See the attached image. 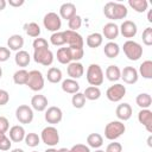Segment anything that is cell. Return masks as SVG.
I'll return each instance as SVG.
<instances>
[{
    "label": "cell",
    "instance_id": "cell-1",
    "mask_svg": "<svg viewBox=\"0 0 152 152\" xmlns=\"http://www.w3.org/2000/svg\"><path fill=\"white\" fill-rule=\"evenodd\" d=\"M103 14L112 20H120L125 19L128 14L127 7L121 2H113L109 1L103 6Z\"/></svg>",
    "mask_w": 152,
    "mask_h": 152
},
{
    "label": "cell",
    "instance_id": "cell-2",
    "mask_svg": "<svg viewBox=\"0 0 152 152\" xmlns=\"http://www.w3.org/2000/svg\"><path fill=\"white\" fill-rule=\"evenodd\" d=\"M126 131L125 124L120 120H114L110 121L104 127V137L108 140H115L119 137H121Z\"/></svg>",
    "mask_w": 152,
    "mask_h": 152
},
{
    "label": "cell",
    "instance_id": "cell-3",
    "mask_svg": "<svg viewBox=\"0 0 152 152\" xmlns=\"http://www.w3.org/2000/svg\"><path fill=\"white\" fill-rule=\"evenodd\" d=\"M122 50H124L125 56L129 61H138L142 56V46L138 42H134L131 39L124 43Z\"/></svg>",
    "mask_w": 152,
    "mask_h": 152
},
{
    "label": "cell",
    "instance_id": "cell-4",
    "mask_svg": "<svg viewBox=\"0 0 152 152\" xmlns=\"http://www.w3.org/2000/svg\"><path fill=\"white\" fill-rule=\"evenodd\" d=\"M87 81L90 86L97 87L103 83V71L99 64H90L87 69Z\"/></svg>",
    "mask_w": 152,
    "mask_h": 152
},
{
    "label": "cell",
    "instance_id": "cell-5",
    "mask_svg": "<svg viewBox=\"0 0 152 152\" xmlns=\"http://www.w3.org/2000/svg\"><path fill=\"white\" fill-rule=\"evenodd\" d=\"M40 140L50 147H53L55 145H57L59 142V133L57 128L53 126H46L45 128H43L40 133Z\"/></svg>",
    "mask_w": 152,
    "mask_h": 152
},
{
    "label": "cell",
    "instance_id": "cell-6",
    "mask_svg": "<svg viewBox=\"0 0 152 152\" xmlns=\"http://www.w3.org/2000/svg\"><path fill=\"white\" fill-rule=\"evenodd\" d=\"M33 59L38 64L49 66L53 62V53L49 48L37 49V50H33Z\"/></svg>",
    "mask_w": 152,
    "mask_h": 152
},
{
    "label": "cell",
    "instance_id": "cell-7",
    "mask_svg": "<svg viewBox=\"0 0 152 152\" xmlns=\"http://www.w3.org/2000/svg\"><path fill=\"white\" fill-rule=\"evenodd\" d=\"M26 86L33 91H40L44 88V76L39 70H31L28 72Z\"/></svg>",
    "mask_w": 152,
    "mask_h": 152
},
{
    "label": "cell",
    "instance_id": "cell-8",
    "mask_svg": "<svg viewBox=\"0 0 152 152\" xmlns=\"http://www.w3.org/2000/svg\"><path fill=\"white\" fill-rule=\"evenodd\" d=\"M43 24H44V27L48 31H51V32L55 33V32H58L59 28L62 27V19L57 13L49 12L44 15Z\"/></svg>",
    "mask_w": 152,
    "mask_h": 152
},
{
    "label": "cell",
    "instance_id": "cell-9",
    "mask_svg": "<svg viewBox=\"0 0 152 152\" xmlns=\"http://www.w3.org/2000/svg\"><path fill=\"white\" fill-rule=\"evenodd\" d=\"M126 95V87L121 83H115L113 86H110L107 91H106V96L109 101L112 102H119L122 100V97Z\"/></svg>",
    "mask_w": 152,
    "mask_h": 152
},
{
    "label": "cell",
    "instance_id": "cell-10",
    "mask_svg": "<svg viewBox=\"0 0 152 152\" xmlns=\"http://www.w3.org/2000/svg\"><path fill=\"white\" fill-rule=\"evenodd\" d=\"M33 116V109L27 104H20L15 109V118L20 124H31Z\"/></svg>",
    "mask_w": 152,
    "mask_h": 152
},
{
    "label": "cell",
    "instance_id": "cell-11",
    "mask_svg": "<svg viewBox=\"0 0 152 152\" xmlns=\"http://www.w3.org/2000/svg\"><path fill=\"white\" fill-rule=\"evenodd\" d=\"M63 33L65 37V44H68L69 48H83L84 40L77 31L65 30L63 31Z\"/></svg>",
    "mask_w": 152,
    "mask_h": 152
},
{
    "label": "cell",
    "instance_id": "cell-12",
    "mask_svg": "<svg viewBox=\"0 0 152 152\" xmlns=\"http://www.w3.org/2000/svg\"><path fill=\"white\" fill-rule=\"evenodd\" d=\"M45 121L48 124H51V125H56V124H59L63 119V112L59 107H56V106H51L49 107L46 110H45Z\"/></svg>",
    "mask_w": 152,
    "mask_h": 152
},
{
    "label": "cell",
    "instance_id": "cell-13",
    "mask_svg": "<svg viewBox=\"0 0 152 152\" xmlns=\"http://www.w3.org/2000/svg\"><path fill=\"white\" fill-rule=\"evenodd\" d=\"M120 78H122L124 82L127 84H134L138 82V78H139L138 70L134 66H125L121 70V77Z\"/></svg>",
    "mask_w": 152,
    "mask_h": 152
},
{
    "label": "cell",
    "instance_id": "cell-14",
    "mask_svg": "<svg viewBox=\"0 0 152 152\" xmlns=\"http://www.w3.org/2000/svg\"><path fill=\"white\" fill-rule=\"evenodd\" d=\"M137 31H138L137 24L132 20H125L119 27V32L125 38H133L137 34Z\"/></svg>",
    "mask_w": 152,
    "mask_h": 152
},
{
    "label": "cell",
    "instance_id": "cell-15",
    "mask_svg": "<svg viewBox=\"0 0 152 152\" xmlns=\"http://www.w3.org/2000/svg\"><path fill=\"white\" fill-rule=\"evenodd\" d=\"M132 113H133L132 107H131V104L127 103V102L120 103V104L116 107V109H115V115H116V118H118L120 121H127V120H129L131 116H132Z\"/></svg>",
    "mask_w": 152,
    "mask_h": 152
},
{
    "label": "cell",
    "instance_id": "cell-16",
    "mask_svg": "<svg viewBox=\"0 0 152 152\" xmlns=\"http://www.w3.org/2000/svg\"><path fill=\"white\" fill-rule=\"evenodd\" d=\"M138 121L146 128L148 133H152V112L150 109H141L138 113Z\"/></svg>",
    "mask_w": 152,
    "mask_h": 152
},
{
    "label": "cell",
    "instance_id": "cell-17",
    "mask_svg": "<svg viewBox=\"0 0 152 152\" xmlns=\"http://www.w3.org/2000/svg\"><path fill=\"white\" fill-rule=\"evenodd\" d=\"M66 72L70 76V78L77 80V78H80V77L83 76L84 68H83L82 63H80V62H71L66 66Z\"/></svg>",
    "mask_w": 152,
    "mask_h": 152
},
{
    "label": "cell",
    "instance_id": "cell-18",
    "mask_svg": "<svg viewBox=\"0 0 152 152\" xmlns=\"http://www.w3.org/2000/svg\"><path fill=\"white\" fill-rule=\"evenodd\" d=\"M48 104H49L48 99L42 94H37L31 99V108L37 112H44L48 108Z\"/></svg>",
    "mask_w": 152,
    "mask_h": 152
},
{
    "label": "cell",
    "instance_id": "cell-19",
    "mask_svg": "<svg viewBox=\"0 0 152 152\" xmlns=\"http://www.w3.org/2000/svg\"><path fill=\"white\" fill-rule=\"evenodd\" d=\"M119 26L115 23H107L104 24V26L102 27V37L107 38L108 40H113L115 38H118L119 36Z\"/></svg>",
    "mask_w": 152,
    "mask_h": 152
},
{
    "label": "cell",
    "instance_id": "cell-20",
    "mask_svg": "<svg viewBox=\"0 0 152 152\" xmlns=\"http://www.w3.org/2000/svg\"><path fill=\"white\" fill-rule=\"evenodd\" d=\"M62 19L69 20L71 19L74 15H76V6L72 2H64L59 7V14H58Z\"/></svg>",
    "mask_w": 152,
    "mask_h": 152
},
{
    "label": "cell",
    "instance_id": "cell-21",
    "mask_svg": "<svg viewBox=\"0 0 152 152\" xmlns=\"http://www.w3.org/2000/svg\"><path fill=\"white\" fill-rule=\"evenodd\" d=\"M8 134H10L8 138H10L11 141H13V142H20V141H23V140L25 139V135H26L24 127L20 126V125H14V126H12V127L10 128Z\"/></svg>",
    "mask_w": 152,
    "mask_h": 152
},
{
    "label": "cell",
    "instance_id": "cell-22",
    "mask_svg": "<svg viewBox=\"0 0 152 152\" xmlns=\"http://www.w3.org/2000/svg\"><path fill=\"white\" fill-rule=\"evenodd\" d=\"M24 46V38L20 34H12L7 39V48L13 51H20Z\"/></svg>",
    "mask_w": 152,
    "mask_h": 152
},
{
    "label": "cell",
    "instance_id": "cell-23",
    "mask_svg": "<svg viewBox=\"0 0 152 152\" xmlns=\"http://www.w3.org/2000/svg\"><path fill=\"white\" fill-rule=\"evenodd\" d=\"M62 90L64 93H68V94H76L80 91V84L76 80H72V78H66L62 82Z\"/></svg>",
    "mask_w": 152,
    "mask_h": 152
},
{
    "label": "cell",
    "instance_id": "cell-24",
    "mask_svg": "<svg viewBox=\"0 0 152 152\" xmlns=\"http://www.w3.org/2000/svg\"><path fill=\"white\" fill-rule=\"evenodd\" d=\"M30 61H31V56L27 51L25 50H20V51H17L15 53V57H14V62L18 66H21V68H25L30 64Z\"/></svg>",
    "mask_w": 152,
    "mask_h": 152
},
{
    "label": "cell",
    "instance_id": "cell-25",
    "mask_svg": "<svg viewBox=\"0 0 152 152\" xmlns=\"http://www.w3.org/2000/svg\"><path fill=\"white\" fill-rule=\"evenodd\" d=\"M103 53L108 57V58H115L119 56L120 53V46L114 43V42H108L107 44H104L103 48Z\"/></svg>",
    "mask_w": 152,
    "mask_h": 152
},
{
    "label": "cell",
    "instance_id": "cell-26",
    "mask_svg": "<svg viewBox=\"0 0 152 152\" xmlns=\"http://www.w3.org/2000/svg\"><path fill=\"white\" fill-rule=\"evenodd\" d=\"M102 42H103V37H102V34L99 33V32L90 33V34L87 37V39H86L87 45H88L89 48H91V49L99 48V46L102 44Z\"/></svg>",
    "mask_w": 152,
    "mask_h": 152
},
{
    "label": "cell",
    "instance_id": "cell-27",
    "mask_svg": "<svg viewBox=\"0 0 152 152\" xmlns=\"http://www.w3.org/2000/svg\"><path fill=\"white\" fill-rule=\"evenodd\" d=\"M57 61L61 64H69L72 62L71 52L69 48H59L57 50Z\"/></svg>",
    "mask_w": 152,
    "mask_h": 152
},
{
    "label": "cell",
    "instance_id": "cell-28",
    "mask_svg": "<svg viewBox=\"0 0 152 152\" xmlns=\"http://www.w3.org/2000/svg\"><path fill=\"white\" fill-rule=\"evenodd\" d=\"M106 77L110 82H115V81L120 80V77H121V70H120V68L118 65H114V64L108 65L107 69H106Z\"/></svg>",
    "mask_w": 152,
    "mask_h": 152
},
{
    "label": "cell",
    "instance_id": "cell-29",
    "mask_svg": "<svg viewBox=\"0 0 152 152\" xmlns=\"http://www.w3.org/2000/svg\"><path fill=\"white\" fill-rule=\"evenodd\" d=\"M135 103L141 108V109H148V107L152 103V97L147 93H141L135 97Z\"/></svg>",
    "mask_w": 152,
    "mask_h": 152
},
{
    "label": "cell",
    "instance_id": "cell-30",
    "mask_svg": "<svg viewBox=\"0 0 152 152\" xmlns=\"http://www.w3.org/2000/svg\"><path fill=\"white\" fill-rule=\"evenodd\" d=\"M138 74H140L146 80H151L152 78V61H150V59L144 61L139 66Z\"/></svg>",
    "mask_w": 152,
    "mask_h": 152
},
{
    "label": "cell",
    "instance_id": "cell-31",
    "mask_svg": "<svg viewBox=\"0 0 152 152\" xmlns=\"http://www.w3.org/2000/svg\"><path fill=\"white\" fill-rule=\"evenodd\" d=\"M46 78L50 83H58L62 81V71L61 69L56 68V66H51L49 68L48 72H46Z\"/></svg>",
    "mask_w": 152,
    "mask_h": 152
},
{
    "label": "cell",
    "instance_id": "cell-32",
    "mask_svg": "<svg viewBox=\"0 0 152 152\" xmlns=\"http://www.w3.org/2000/svg\"><path fill=\"white\" fill-rule=\"evenodd\" d=\"M87 144L89 147H93V148H99L102 146L103 144V138L101 134L99 133H90L88 137H87Z\"/></svg>",
    "mask_w": 152,
    "mask_h": 152
},
{
    "label": "cell",
    "instance_id": "cell-33",
    "mask_svg": "<svg viewBox=\"0 0 152 152\" xmlns=\"http://www.w3.org/2000/svg\"><path fill=\"white\" fill-rule=\"evenodd\" d=\"M128 5L138 13H144L148 7V2L146 0H128Z\"/></svg>",
    "mask_w": 152,
    "mask_h": 152
},
{
    "label": "cell",
    "instance_id": "cell-34",
    "mask_svg": "<svg viewBox=\"0 0 152 152\" xmlns=\"http://www.w3.org/2000/svg\"><path fill=\"white\" fill-rule=\"evenodd\" d=\"M83 95L86 96V100H90V101H95L97 99H100L101 96V90L99 87H94V86H90L88 88H86Z\"/></svg>",
    "mask_w": 152,
    "mask_h": 152
},
{
    "label": "cell",
    "instance_id": "cell-35",
    "mask_svg": "<svg viewBox=\"0 0 152 152\" xmlns=\"http://www.w3.org/2000/svg\"><path fill=\"white\" fill-rule=\"evenodd\" d=\"M24 30L26 32L27 36L32 37V38H38L40 34V27L37 23H28L24 25Z\"/></svg>",
    "mask_w": 152,
    "mask_h": 152
},
{
    "label": "cell",
    "instance_id": "cell-36",
    "mask_svg": "<svg viewBox=\"0 0 152 152\" xmlns=\"http://www.w3.org/2000/svg\"><path fill=\"white\" fill-rule=\"evenodd\" d=\"M27 77H28V71H26L25 69H20L17 70L13 75V82L18 86H23L26 84L27 82Z\"/></svg>",
    "mask_w": 152,
    "mask_h": 152
},
{
    "label": "cell",
    "instance_id": "cell-37",
    "mask_svg": "<svg viewBox=\"0 0 152 152\" xmlns=\"http://www.w3.org/2000/svg\"><path fill=\"white\" fill-rule=\"evenodd\" d=\"M71 103H72V106H74L75 108H77V109L83 108L84 104H86V96L83 95V93H80V91H78V93L74 94L72 97H71Z\"/></svg>",
    "mask_w": 152,
    "mask_h": 152
},
{
    "label": "cell",
    "instance_id": "cell-38",
    "mask_svg": "<svg viewBox=\"0 0 152 152\" xmlns=\"http://www.w3.org/2000/svg\"><path fill=\"white\" fill-rule=\"evenodd\" d=\"M25 144L28 146V147H36L39 145L40 142V137L37 134V133H27L25 135V139H24Z\"/></svg>",
    "mask_w": 152,
    "mask_h": 152
},
{
    "label": "cell",
    "instance_id": "cell-39",
    "mask_svg": "<svg viewBox=\"0 0 152 152\" xmlns=\"http://www.w3.org/2000/svg\"><path fill=\"white\" fill-rule=\"evenodd\" d=\"M50 42L52 45L55 46H62L65 44V37H64V33L58 31V32H55L51 34L50 37Z\"/></svg>",
    "mask_w": 152,
    "mask_h": 152
},
{
    "label": "cell",
    "instance_id": "cell-40",
    "mask_svg": "<svg viewBox=\"0 0 152 152\" xmlns=\"http://www.w3.org/2000/svg\"><path fill=\"white\" fill-rule=\"evenodd\" d=\"M81 25H82V18L78 14L74 15L71 19L68 20V26H69V30L71 31H77L81 27Z\"/></svg>",
    "mask_w": 152,
    "mask_h": 152
},
{
    "label": "cell",
    "instance_id": "cell-41",
    "mask_svg": "<svg viewBox=\"0 0 152 152\" xmlns=\"http://www.w3.org/2000/svg\"><path fill=\"white\" fill-rule=\"evenodd\" d=\"M11 145V139L6 135V133H0V151H8Z\"/></svg>",
    "mask_w": 152,
    "mask_h": 152
},
{
    "label": "cell",
    "instance_id": "cell-42",
    "mask_svg": "<svg viewBox=\"0 0 152 152\" xmlns=\"http://www.w3.org/2000/svg\"><path fill=\"white\" fill-rule=\"evenodd\" d=\"M69 48V46H68ZM70 49V52H71V58L74 62H78L83 55H84V50L83 48H69Z\"/></svg>",
    "mask_w": 152,
    "mask_h": 152
},
{
    "label": "cell",
    "instance_id": "cell-43",
    "mask_svg": "<svg viewBox=\"0 0 152 152\" xmlns=\"http://www.w3.org/2000/svg\"><path fill=\"white\" fill-rule=\"evenodd\" d=\"M142 43L147 46L152 45V27H146L144 31H142Z\"/></svg>",
    "mask_w": 152,
    "mask_h": 152
},
{
    "label": "cell",
    "instance_id": "cell-44",
    "mask_svg": "<svg viewBox=\"0 0 152 152\" xmlns=\"http://www.w3.org/2000/svg\"><path fill=\"white\" fill-rule=\"evenodd\" d=\"M32 46H33V50H37V49H43V48H49V43L46 39L44 38H34L33 43H32Z\"/></svg>",
    "mask_w": 152,
    "mask_h": 152
},
{
    "label": "cell",
    "instance_id": "cell-45",
    "mask_svg": "<svg viewBox=\"0 0 152 152\" xmlns=\"http://www.w3.org/2000/svg\"><path fill=\"white\" fill-rule=\"evenodd\" d=\"M104 152H122V145L120 142H116V141L110 142L106 147V151Z\"/></svg>",
    "mask_w": 152,
    "mask_h": 152
},
{
    "label": "cell",
    "instance_id": "cell-46",
    "mask_svg": "<svg viewBox=\"0 0 152 152\" xmlns=\"http://www.w3.org/2000/svg\"><path fill=\"white\" fill-rule=\"evenodd\" d=\"M69 152H90V148L84 144H76L69 150Z\"/></svg>",
    "mask_w": 152,
    "mask_h": 152
},
{
    "label": "cell",
    "instance_id": "cell-47",
    "mask_svg": "<svg viewBox=\"0 0 152 152\" xmlns=\"http://www.w3.org/2000/svg\"><path fill=\"white\" fill-rule=\"evenodd\" d=\"M11 56V50L5 46H0V62H6Z\"/></svg>",
    "mask_w": 152,
    "mask_h": 152
},
{
    "label": "cell",
    "instance_id": "cell-48",
    "mask_svg": "<svg viewBox=\"0 0 152 152\" xmlns=\"http://www.w3.org/2000/svg\"><path fill=\"white\" fill-rule=\"evenodd\" d=\"M10 129V122L7 118L0 116V133H6Z\"/></svg>",
    "mask_w": 152,
    "mask_h": 152
},
{
    "label": "cell",
    "instance_id": "cell-49",
    "mask_svg": "<svg viewBox=\"0 0 152 152\" xmlns=\"http://www.w3.org/2000/svg\"><path fill=\"white\" fill-rule=\"evenodd\" d=\"M8 101H10V94H8L6 90L0 89V106L7 104Z\"/></svg>",
    "mask_w": 152,
    "mask_h": 152
},
{
    "label": "cell",
    "instance_id": "cell-50",
    "mask_svg": "<svg viewBox=\"0 0 152 152\" xmlns=\"http://www.w3.org/2000/svg\"><path fill=\"white\" fill-rule=\"evenodd\" d=\"M24 2H25L24 0H8L10 6H12V7H20L24 5Z\"/></svg>",
    "mask_w": 152,
    "mask_h": 152
},
{
    "label": "cell",
    "instance_id": "cell-51",
    "mask_svg": "<svg viewBox=\"0 0 152 152\" xmlns=\"http://www.w3.org/2000/svg\"><path fill=\"white\" fill-rule=\"evenodd\" d=\"M6 5H7V2H6V0H0V12H1L2 10H5V7H6Z\"/></svg>",
    "mask_w": 152,
    "mask_h": 152
},
{
    "label": "cell",
    "instance_id": "cell-52",
    "mask_svg": "<svg viewBox=\"0 0 152 152\" xmlns=\"http://www.w3.org/2000/svg\"><path fill=\"white\" fill-rule=\"evenodd\" d=\"M147 20H148V23H152V10H150L147 13Z\"/></svg>",
    "mask_w": 152,
    "mask_h": 152
},
{
    "label": "cell",
    "instance_id": "cell-53",
    "mask_svg": "<svg viewBox=\"0 0 152 152\" xmlns=\"http://www.w3.org/2000/svg\"><path fill=\"white\" fill-rule=\"evenodd\" d=\"M44 152H57V150H56V148H53V147H50V148L45 150Z\"/></svg>",
    "mask_w": 152,
    "mask_h": 152
},
{
    "label": "cell",
    "instance_id": "cell-54",
    "mask_svg": "<svg viewBox=\"0 0 152 152\" xmlns=\"http://www.w3.org/2000/svg\"><path fill=\"white\" fill-rule=\"evenodd\" d=\"M57 152H69V150H68V148H65V147H62V148L57 150Z\"/></svg>",
    "mask_w": 152,
    "mask_h": 152
},
{
    "label": "cell",
    "instance_id": "cell-55",
    "mask_svg": "<svg viewBox=\"0 0 152 152\" xmlns=\"http://www.w3.org/2000/svg\"><path fill=\"white\" fill-rule=\"evenodd\" d=\"M151 141H152V137H151V135H150V137H148V139H147V145H148V146H150V147H151V146H152V144H151Z\"/></svg>",
    "mask_w": 152,
    "mask_h": 152
},
{
    "label": "cell",
    "instance_id": "cell-56",
    "mask_svg": "<svg viewBox=\"0 0 152 152\" xmlns=\"http://www.w3.org/2000/svg\"><path fill=\"white\" fill-rule=\"evenodd\" d=\"M11 152H24V150L23 148H13Z\"/></svg>",
    "mask_w": 152,
    "mask_h": 152
},
{
    "label": "cell",
    "instance_id": "cell-57",
    "mask_svg": "<svg viewBox=\"0 0 152 152\" xmlns=\"http://www.w3.org/2000/svg\"><path fill=\"white\" fill-rule=\"evenodd\" d=\"M1 76H2V69H1V66H0V78H1Z\"/></svg>",
    "mask_w": 152,
    "mask_h": 152
},
{
    "label": "cell",
    "instance_id": "cell-58",
    "mask_svg": "<svg viewBox=\"0 0 152 152\" xmlns=\"http://www.w3.org/2000/svg\"><path fill=\"white\" fill-rule=\"evenodd\" d=\"M95 152H104V151H102V150H96Z\"/></svg>",
    "mask_w": 152,
    "mask_h": 152
},
{
    "label": "cell",
    "instance_id": "cell-59",
    "mask_svg": "<svg viewBox=\"0 0 152 152\" xmlns=\"http://www.w3.org/2000/svg\"><path fill=\"white\" fill-rule=\"evenodd\" d=\"M32 152H38V151H32Z\"/></svg>",
    "mask_w": 152,
    "mask_h": 152
}]
</instances>
